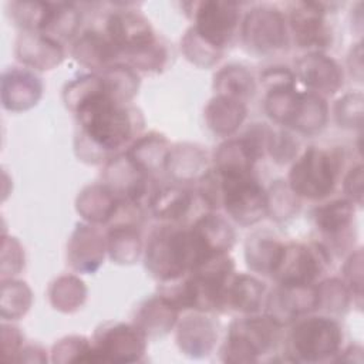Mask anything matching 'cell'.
<instances>
[{
  "mask_svg": "<svg viewBox=\"0 0 364 364\" xmlns=\"http://www.w3.org/2000/svg\"><path fill=\"white\" fill-rule=\"evenodd\" d=\"M74 55L87 67L101 68L117 57V48L109 38L97 31H87L74 44Z\"/></svg>",
  "mask_w": 364,
  "mask_h": 364,
  "instance_id": "obj_26",
  "label": "cell"
},
{
  "mask_svg": "<svg viewBox=\"0 0 364 364\" xmlns=\"http://www.w3.org/2000/svg\"><path fill=\"white\" fill-rule=\"evenodd\" d=\"M219 173V172H218ZM220 175V205L232 219L247 226L267 213V193L263 186L247 175Z\"/></svg>",
  "mask_w": 364,
  "mask_h": 364,
  "instance_id": "obj_6",
  "label": "cell"
},
{
  "mask_svg": "<svg viewBox=\"0 0 364 364\" xmlns=\"http://www.w3.org/2000/svg\"><path fill=\"white\" fill-rule=\"evenodd\" d=\"M119 199L115 193L104 185H94L85 188L78 196V212L91 222H107L117 213Z\"/></svg>",
  "mask_w": 364,
  "mask_h": 364,
  "instance_id": "obj_21",
  "label": "cell"
},
{
  "mask_svg": "<svg viewBox=\"0 0 364 364\" xmlns=\"http://www.w3.org/2000/svg\"><path fill=\"white\" fill-rule=\"evenodd\" d=\"M101 78L105 90L119 102L131 98L138 88V77L127 65L109 67Z\"/></svg>",
  "mask_w": 364,
  "mask_h": 364,
  "instance_id": "obj_31",
  "label": "cell"
},
{
  "mask_svg": "<svg viewBox=\"0 0 364 364\" xmlns=\"http://www.w3.org/2000/svg\"><path fill=\"white\" fill-rule=\"evenodd\" d=\"M67 105L77 114L82 132L97 148L115 151L135 134L134 115L104 87L102 78L82 75L65 91Z\"/></svg>",
  "mask_w": 364,
  "mask_h": 364,
  "instance_id": "obj_1",
  "label": "cell"
},
{
  "mask_svg": "<svg viewBox=\"0 0 364 364\" xmlns=\"http://www.w3.org/2000/svg\"><path fill=\"white\" fill-rule=\"evenodd\" d=\"M193 31L210 47L222 51L230 41L239 21V7L229 1L193 4Z\"/></svg>",
  "mask_w": 364,
  "mask_h": 364,
  "instance_id": "obj_9",
  "label": "cell"
},
{
  "mask_svg": "<svg viewBox=\"0 0 364 364\" xmlns=\"http://www.w3.org/2000/svg\"><path fill=\"white\" fill-rule=\"evenodd\" d=\"M245 44L257 53L274 51L286 43V21L273 7H256L245 18L242 27Z\"/></svg>",
  "mask_w": 364,
  "mask_h": 364,
  "instance_id": "obj_10",
  "label": "cell"
},
{
  "mask_svg": "<svg viewBox=\"0 0 364 364\" xmlns=\"http://www.w3.org/2000/svg\"><path fill=\"white\" fill-rule=\"evenodd\" d=\"M141 250V239L136 229L128 223L112 226L108 233V252L117 263H132Z\"/></svg>",
  "mask_w": 364,
  "mask_h": 364,
  "instance_id": "obj_29",
  "label": "cell"
},
{
  "mask_svg": "<svg viewBox=\"0 0 364 364\" xmlns=\"http://www.w3.org/2000/svg\"><path fill=\"white\" fill-rule=\"evenodd\" d=\"M296 73L309 88L317 92L333 94L343 84V71L338 64L320 53L301 57L296 64Z\"/></svg>",
  "mask_w": 364,
  "mask_h": 364,
  "instance_id": "obj_14",
  "label": "cell"
},
{
  "mask_svg": "<svg viewBox=\"0 0 364 364\" xmlns=\"http://www.w3.org/2000/svg\"><path fill=\"white\" fill-rule=\"evenodd\" d=\"M218 337L216 326L206 317H186L178 330V343L192 355L208 354Z\"/></svg>",
  "mask_w": 364,
  "mask_h": 364,
  "instance_id": "obj_19",
  "label": "cell"
},
{
  "mask_svg": "<svg viewBox=\"0 0 364 364\" xmlns=\"http://www.w3.org/2000/svg\"><path fill=\"white\" fill-rule=\"evenodd\" d=\"M297 101H299V92H296L293 87L276 88L269 91L264 107L270 118H273L280 124L289 125L294 115Z\"/></svg>",
  "mask_w": 364,
  "mask_h": 364,
  "instance_id": "obj_32",
  "label": "cell"
},
{
  "mask_svg": "<svg viewBox=\"0 0 364 364\" xmlns=\"http://www.w3.org/2000/svg\"><path fill=\"white\" fill-rule=\"evenodd\" d=\"M145 334L124 323H107L94 336L92 363L138 361L145 353Z\"/></svg>",
  "mask_w": 364,
  "mask_h": 364,
  "instance_id": "obj_8",
  "label": "cell"
},
{
  "mask_svg": "<svg viewBox=\"0 0 364 364\" xmlns=\"http://www.w3.org/2000/svg\"><path fill=\"white\" fill-rule=\"evenodd\" d=\"M178 309L164 296L152 297L145 301L135 317V326L145 336L165 334L176 321Z\"/></svg>",
  "mask_w": 364,
  "mask_h": 364,
  "instance_id": "obj_20",
  "label": "cell"
},
{
  "mask_svg": "<svg viewBox=\"0 0 364 364\" xmlns=\"http://www.w3.org/2000/svg\"><path fill=\"white\" fill-rule=\"evenodd\" d=\"M213 255L199 233L191 228L164 229L155 232L146 247V269L162 282H175L186 272L199 267Z\"/></svg>",
  "mask_w": 364,
  "mask_h": 364,
  "instance_id": "obj_2",
  "label": "cell"
},
{
  "mask_svg": "<svg viewBox=\"0 0 364 364\" xmlns=\"http://www.w3.org/2000/svg\"><path fill=\"white\" fill-rule=\"evenodd\" d=\"M127 155L136 168H139L144 173H149L166 166L169 149L166 139L162 135L151 132L139 138L127 152Z\"/></svg>",
  "mask_w": 364,
  "mask_h": 364,
  "instance_id": "obj_22",
  "label": "cell"
},
{
  "mask_svg": "<svg viewBox=\"0 0 364 364\" xmlns=\"http://www.w3.org/2000/svg\"><path fill=\"white\" fill-rule=\"evenodd\" d=\"M213 255L226 253L235 240L232 226L218 215H203L192 226Z\"/></svg>",
  "mask_w": 364,
  "mask_h": 364,
  "instance_id": "obj_27",
  "label": "cell"
},
{
  "mask_svg": "<svg viewBox=\"0 0 364 364\" xmlns=\"http://www.w3.org/2000/svg\"><path fill=\"white\" fill-rule=\"evenodd\" d=\"M290 27L300 47H323L328 41L324 9L320 3L299 1L290 9Z\"/></svg>",
  "mask_w": 364,
  "mask_h": 364,
  "instance_id": "obj_13",
  "label": "cell"
},
{
  "mask_svg": "<svg viewBox=\"0 0 364 364\" xmlns=\"http://www.w3.org/2000/svg\"><path fill=\"white\" fill-rule=\"evenodd\" d=\"M321 245H282L270 274L283 286H310L327 264Z\"/></svg>",
  "mask_w": 364,
  "mask_h": 364,
  "instance_id": "obj_7",
  "label": "cell"
},
{
  "mask_svg": "<svg viewBox=\"0 0 364 364\" xmlns=\"http://www.w3.org/2000/svg\"><path fill=\"white\" fill-rule=\"evenodd\" d=\"M70 294H75V296H85V289L82 286V282H80L75 277L71 276H65V277H60L51 290V301L55 306V309H61V310H73L77 309L78 304H81L82 301H80L78 299H75L74 296Z\"/></svg>",
  "mask_w": 364,
  "mask_h": 364,
  "instance_id": "obj_36",
  "label": "cell"
},
{
  "mask_svg": "<svg viewBox=\"0 0 364 364\" xmlns=\"http://www.w3.org/2000/svg\"><path fill=\"white\" fill-rule=\"evenodd\" d=\"M346 277L348 279V290L353 291L357 297H361V279H363V269H361V252L358 250L353 255L344 267Z\"/></svg>",
  "mask_w": 364,
  "mask_h": 364,
  "instance_id": "obj_40",
  "label": "cell"
},
{
  "mask_svg": "<svg viewBox=\"0 0 364 364\" xmlns=\"http://www.w3.org/2000/svg\"><path fill=\"white\" fill-rule=\"evenodd\" d=\"M340 156L334 152L310 146L293 164L289 173V188L307 199H323L336 186Z\"/></svg>",
  "mask_w": 364,
  "mask_h": 364,
  "instance_id": "obj_4",
  "label": "cell"
},
{
  "mask_svg": "<svg viewBox=\"0 0 364 364\" xmlns=\"http://www.w3.org/2000/svg\"><path fill=\"white\" fill-rule=\"evenodd\" d=\"M205 117L213 132L219 135H230L246 118V107L240 100L218 95L209 101Z\"/></svg>",
  "mask_w": 364,
  "mask_h": 364,
  "instance_id": "obj_18",
  "label": "cell"
},
{
  "mask_svg": "<svg viewBox=\"0 0 364 364\" xmlns=\"http://www.w3.org/2000/svg\"><path fill=\"white\" fill-rule=\"evenodd\" d=\"M18 58L40 70H48L60 63L63 57L61 44L44 34L26 33L17 43Z\"/></svg>",
  "mask_w": 364,
  "mask_h": 364,
  "instance_id": "obj_17",
  "label": "cell"
},
{
  "mask_svg": "<svg viewBox=\"0 0 364 364\" xmlns=\"http://www.w3.org/2000/svg\"><path fill=\"white\" fill-rule=\"evenodd\" d=\"M314 222L318 230L328 236H340L354 218V206L347 199H336L314 209Z\"/></svg>",
  "mask_w": 364,
  "mask_h": 364,
  "instance_id": "obj_25",
  "label": "cell"
},
{
  "mask_svg": "<svg viewBox=\"0 0 364 364\" xmlns=\"http://www.w3.org/2000/svg\"><path fill=\"white\" fill-rule=\"evenodd\" d=\"M264 294V283L246 274L235 276L226 290V306L243 313H255L260 309Z\"/></svg>",
  "mask_w": 364,
  "mask_h": 364,
  "instance_id": "obj_23",
  "label": "cell"
},
{
  "mask_svg": "<svg viewBox=\"0 0 364 364\" xmlns=\"http://www.w3.org/2000/svg\"><path fill=\"white\" fill-rule=\"evenodd\" d=\"M68 256L77 270L94 272L104 257L101 233L90 226H78L71 237Z\"/></svg>",
  "mask_w": 364,
  "mask_h": 364,
  "instance_id": "obj_16",
  "label": "cell"
},
{
  "mask_svg": "<svg viewBox=\"0 0 364 364\" xmlns=\"http://www.w3.org/2000/svg\"><path fill=\"white\" fill-rule=\"evenodd\" d=\"M344 191L357 203L363 202V165L358 164L350 169L344 179Z\"/></svg>",
  "mask_w": 364,
  "mask_h": 364,
  "instance_id": "obj_41",
  "label": "cell"
},
{
  "mask_svg": "<svg viewBox=\"0 0 364 364\" xmlns=\"http://www.w3.org/2000/svg\"><path fill=\"white\" fill-rule=\"evenodd\" d=\"M192 203V196L188 191L179 188H165L158 191L152 200V212L159 219L176 220L183 218Z\"/></svg>",
  "mask_w": 364,
  "mask_h": 364,
  "instance_id": "obj_30",
  "label": "cell"
},
{
  "mask_svg": "<svg viewBox=\"0 0 364 364\" xmlns=\"http://www.w3.org/2000/svg\"><path fill=\"white\" fill-rule=\"evenodd\" d=\"M317 291V309H324L333 313L346 310L348 306V287L338 279H330L323 282Z\"/></svg>",
  "mask_w": 364,
  "mask_h": 364,
  "instance_id": "obj_34",
  "label": "cell"
},
{
  "mask_svg": "<svg viewBox=\"0 0 364 364\" xmlns=\"http://www.w3.org/2000/svg\"><path fill=\"white\" fill-rule=\"evenodd\" d=\"M327 119V104L314 92L299 94L297 107L289 125L304 134L320 131Z\"/></svg>",
  "mask_w": 364,
  "mask_h": 364,
  "instance_id": "obj_24",
  "label": "cell"
},
{
  "mask_svg": "<svg viewBox=\"0 0 364 364\" xmlns=\"http://www.w3.org/2000/svg\"><path fill=\"white\" fill-rule=\"evenodd\" d=\"M343 333L340 324L324 316L300 320L290 333V350L294 360L317 363L336 355Z\"/></svg>",
  "mask_w": 364,
  "mask_h": 364,
  "instance_id": "obj_5",
  "label": "cell"
},
{
  "mask_svg": "<svg viewBox=\"0 0 364 364\" xmlns=\"http://www.w3.org/2000/svg\"><path fill=\"white\" fill-rule=\"evenodd\" d=\"M215 88L222 97L242 101L253 94L255 81L246 68L240 65H228L215 75Z\"/></svg>",
  "mask_w": 364,
  "mask_h": 364,
  "instance_id": "obj_28",
  "label": "cell"
},
{
  "mask_svg": "<svg viewBox=\"0 0 364 364\" xmlns=\"http://www.w3.org/2000/svg\"><path fill=\"white\" fill-rule=\"evenodd\" d=\"M317 309V291L310 286L280 284L269 297L267 316L277 324L294 321L300 314Z\"/></svg>",
  "mask_w": 364,
  "mask_h": 364,
  "instance_id": "obj_12",
  "label": "cell"
},
{
  "mask_svg": "<svg viewBox=\"0 0 364 364\" xmlns=\"http://www.w3.org/2000/svg\"><path fill=\"white\" fill-rule=\"evenodd\" d=\"M282 326L267 314L263 317H247L230 324L222 348L226 363H253L272 350L280 336Z\"/></svg>",
  "mask_w": 364,
  "mask_h": 364,
  "instance_id": "obj_3",
  "label": "cell"
},
{
  "mask_svg": "<svg viewBox=\"0 0 364 364\" xmlns=\"http://www.w3.org/2000/svg\"><path fill=\"white\" fill-rule=\"evenodd\" d=\"M363 97L361 92L347 94L336 105V117L340 125L354 127L361 124Z\"/></svg>",
  "mask_w": 364,
  "mask_h": 364,
  "instance_id": "obj_38",
  "label": "cell"
},
{
  "mask_svg": "<svg viewBox=\"0 0 364 364\" xmlns=\"http://www.w3.org/2000/svg\"><path fill=\"white\" fill-rule=\"evenodd\" d=\"M262 81L266 87H269V91H270V90H276V88L293 87L294 75L286 67L284 68L283 67H272L262 74Z\"/></svg>",
  "mask_w": 364,
  "mask_h": 364,
  "instance_id": "obj_39",
  "label": "cell"
},
{
  "mask_svg": "<svg viewBox=\"0 0 364 364\" xmlns=\"http://www.w3.org/2000/svg\"><path fill=\"white\" fill-rule=\"evenodd\" d=\"M107 31L117 55H127L156 43L149 21L134 11L112 13L107 20Z\"/></svg>",
  "mask_w": 364,
  "mask_h": 364,
  "instance_id": "obj_11",
  "label": "cell"
},
{
  "mask_svg": "<svg viewBox=\"0 0 364 364\" xmlns=\"http://www.w3.org/2000/svg\"><path fill=\"white\" fill-rule=\"evenodd\" d=\"M41 95L40 80L26 70H11L3 75V104L13 111L33 107Z\"/></svg>",
  "mask_w": 364,
  "mask_h": 364,
  "instance_id": "obj_15",
  "label": "cell"
},
{
  "mask_svg": "<svg viewBox=\"0 0 364 364\" xmlns=\"http://www.w3.org/2000/svg\"><path fill=\"white\" fill-rule=\"evenodd\" d=\"M182 50L185 53V55L188 57V60H191L192 63L206 67V65H212L213 63H216L220 58L222 51L210 47L208 43H205L191 27L183 40H182Z\"/></svg>",
  "mask_w": 364,
  "mask_h": 364,
  "instance_id": "obj_35",
  "label": "cell"
},
{
  "mask_svg": "<svg viewBox=\"0 0 364 364\" xmlns=\"http://www.w3.org/2000/svg\"><path fill=\"white\" fill-rule=\"evenodd\" d=\"M280 246L282 243L266 237H260L259 240L252 242L249 240L246 247L247 264L255 270L270 273Z\"/></svg>",
  "mask_w": 364,
  "mask_h": 364,
  "instance_id": "obj_33",
  "label": "cell"
},
{
  "mask_svg": "<svg viewBox=\"0 0 364 364\" xmlns=\"http://www.w3.org/2000/svg\"><path fill=\"white\" fill-rule=\"evenodd\" d=\"M54 361L92 363V344L84 337H67L54 346Z\"/></svg>",
  "mask_w": 364,
  "mask_h": 364,
  "instance_id": "obj_37",
  "label": "cell"
}]
</instances>
